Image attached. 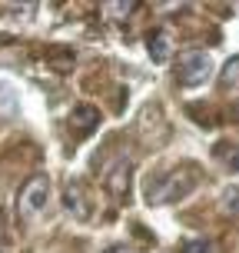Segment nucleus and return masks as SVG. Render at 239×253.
Here are the masks:
<instances>
[{
    "instance_id": "nucleus-1",
    "label": "nucleus",
    "mask_w": 239,
    "mask_h": 253,
    "mask_svg": "<svg viewBox=\"0 0 239 253\" xmlns=\"http://www.w3.org/2000/svg\"><path fill=\"white\" fill-rule=\"evenodd\" d=\"M196 183H200L196 167L166 170V173H160V177L146 180V200H150L153 207H160V203H179V200H186L189 193L196 190Z\"/></svg>"
},
{
    "instance_id": "nucleus-2",
    "label": "nucleus",
    "mask_w": 239,
    "mask_h": 253,
    "mask_svg": "<svg viewBox=\"0 0 239 253\" xmlns=\"http://www.w3.org/2000/svg\"><path fill=\"white\" fill-rule=\"evenodd\" d=\"M213 74V60L203 50H186L176 63V84L179 87H200Z\"/></svg>"
},
{
    "instance_id": "nucleus-3",
    "label": "nucleus",
    "mask_w": 239,
    "mask_h": 253,
    "mask_svg": "<svg viewBox=\"0 0 239 253\" xmlns=\"http://www.w3.org/2000/svg\"><path fill=\"white\" fill-rule=\"evenodd\" d=\"M50 203V180L47 177H30L24 190L17 193V210L20 216H40Z\"/></svg>"
},
{
    "instance_id": "nucleus-4",
    "label": "nucleus",
    "mask_w": 239,
    "mask_h": 253,
    "mask_svg": "<svg viewBox=\"0 0 239 253\" xmlns=\"http://www.w3.org/2000/svg\"><path fill=\"white\" fill-rule=\"evenodd\" d=\"M67 124H70V137H73V140H87L90 133L100 126V114H97L93 107L83 103V107H73V114H70Z\"/></svg>"
},
{
    "instance_id": "nucleus-5",
    "label": "nucleus",
    "mask_w": 239,
    "mask_h": 253,
    "mask_svg": "<svg viewBox=\"0 0 239 253\" xmlns=\"http://www.w3.org/2000/svg\"><path fill=\"white\" fill-rule=\"evenodd\" d=\"M63 207L76 216V220H90V197H87V187L80 180H70L63 187Z\"/></svg>"
},
{
    "instance_id": "nucleus-6",
    "label": "nucleus",
    "mask_w": 239,
    "mask_h": 253,
    "mask_svg": "<svg viewBox=\"0 0 239 253\" xmlns=\"http://www.w3.org/2000/svg\"><path fill=\"white\" fill-rule=\"evenodd\" d=\"M146 50H150L153 63H166L170 60V57H173V37H170V30H156V34H150Z\"/></svg>"
},
{
    "instance_id": "nucleus-7",
    "label": "nucleus",
    "mask_w": 239,
    "mask_h": 253,
    "mask_svg": "<svg viewBox=\"0 0 239 253\" xmlns=\"http://www.w3.org/2000/svg\"><path fill=\"white\" fill-rule=\"evenodd\" d=\"M130 160H120L116 164V170H110L106 173V190L113 193V200H123L126 197V187H130Z\"/></svg>"
},
{
    "instance_id": "nucleus-8",
    "label": "nucleus",
    "mask_w": 239,
    "mask_h": 253,
    "mask_svg": "<svg viewBox=\"0 0 239 253\" xmlns=\"http://www.w3.org/2000/svg\"><path fill=\"white\" fill-rule=\"evenodd\" d=\"M219 84H223V90L236 93V100H239V57H233V60L223 67V77H219Z\"/></svg>"
},
{
    "instance_id": "nucleus-9",
    "label": "nucleus",
    "mask_w": 239,
    "mask_h": 253,
    "mask_svg": "<svg viewBox=\"0 0 239 253\" xmlns=\"http://www.w3.org/2000/svg\"><path fill=\"white\" fill-rule=\"evenodd\" d=\"M179 253H213V243L200 237V240H183L179 243Z\"/></svg>"
},
{
    "instance_id": "nucleus-10",
    "label": "nucleus",
    "mask_w": 239,
    "mask_h": 253,
    "mask_svg": "<svg viewBox=\"0 0 239 253\" xmlns=\"http://www.w3.org/2000/svg\"><path fill=\"white\" fill-rule=\"evenodd\" d=\"M223 210L233 213V216H239V183H236V187H229L226 193H223Z\"/></svg>"
},
{
    "instance_id": "nucleus-11",
    "label": "nucleus",
    "mask_w": 239,
    "mask_h": 253,
    "mask_svg": "<svg viewBox=\"0 0 239 253\" xmlns=\"http://www.w3.org/2000/svg\"><path fill=\"white\" fill-rule=\"evenodd\" d=\"M0 253H13V240H10V230H7V216L0 213Z\"/></svg>"
},
{
    "instance_id": "nucleus-12",
    "label": "nucleus",
    "mask_w": 239,
    "mask_h": 253,
    "mask_svg": "<svg viewBox=\"0 0 239 253\" xmlns=\"http://www.w3.org/2000/svg\"><path fill=\"white\" fill-rule=\"evenodd\" d=\"M103 10H106V13H113V17H130V13L137 10V3H106Z\"/></svg>"
},
{
    "instance_id": "nucleus-13",
    "label": "nucleus",
    "mask_w": 239,
    "mask_h": 253,
    "mask_svg": "<svg viewBox=\"0 0 239 253\" xmlns=\"http://www.w3.org/2000/svg\"><path fill=\"white\" fill-rule=\"evenodd\" d=\"M106 253H133V250H126V247H113V250H106Z\"/></svg>"
},
{
    "instance_id": "nucleus-14",
    "label": "nucleus",
    "mask_w": 239,
    "mask_h": 253,
    "mask_svg": "<svg viewBox=\"0 0 239 253\" xmlns=\"http://www.w3.org/2000/svg\"><path fill=\"white\" fill-rule=\"evenodd\" d=\"M236 114H239V100H236Z\"/></svg>"
}]
</instances>
